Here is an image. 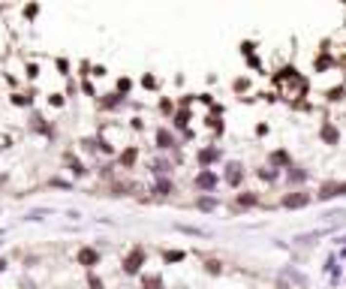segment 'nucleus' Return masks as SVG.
Masks as SVG:
<instances>
[{
	"mask_svg": "<svg viewBox=\"0 0 346 289\" xmlns=\"http://www.w3.org/2000/svg\"><path fill=\"white\" fill-rule=\"evenodd\" d=\"M163 259H166V262H181L184 253H181V250H169V253H163Z\"/></svg>",
	"mask_w": 346,
	"mask_h": 289,
	"instance_id": "obj_19",
	"label": "nucleus"
},
{
	"mask_svg": "<svg viewBox=\"0 0 346 289\" xmlns=\"http://www.w3.org/2000/svg\"><path fill=\"white\" fill-rule=\"evenodd\" d=\"M120 105H124V97H120V94H106V97L99 100L102 112H115V108H120Z\"/></svg>",
	"mask_w": 346,
	"mask_h": 289,
	"instance_id": "obj_7",
	"label": "nucleus"
},
{
	"mask_svg": "<svg viewBox=\"0 0 346 289\" xmlns=\"http://www.w3.org/2000/svg\"><path fill=\"white\" fill-rule=\"evenodd\" d=\"M142 286L145 289H163V277L160 274H145L142 277Z\"/></svg>",
	"mask_w": 346,
	"mask_h": 289,
	"instance_id": "obj_11",
	"label": "nucleus"
},
{
	"mask_svg": "<svg viewBox=\"0 0 346 289\" xmlns=\"http://www.w3.org/2000/svg\"><path fill=\"white\" fill-rule=\"evenodd\" d=\"M99 259H102V253H99L96 247H91V244H84V247H78V250H76V262H78V265H84L88 271H94V268L99 265Z\"/></svg>",
	"mask_w": 346,
	"mask_h": 289,
	"instance_id": "obj_2",
	"label": "nucleus"
},
{
	"mask_svg": "<svg viewBox=\"0 0 346 289\" xmlns=\"http://www.w3.org/2000/svg\"><path fill=\"white\" fill-rule=\"evenodd\" d=\"M0 235H3V229H0Z\"/></svg>",
	"mask_w": 346,
	"mask_h": 289,
	"instance_id": "obj_32",
	"label": "nucleus"
},
{
	"mask_svg": "<svg viewBox=\"0 0 346 289\" xmlns=\"http://www.w3.org/2000/svg\"><path fill=\"white\" fill-rule=\"evenodd\" d=\"M187 121H190V112H178L175 115V126H187Z\"/></svg>",
	"mask_w": 346,
	"mask_h": 289,
	"instance_id": "obj_23",
	"label": "nucleus"
},
{
	"mask_svg": "<svg viewBox=\"0 0 346 289\" xmlns=\"http://www.w3.org/2000/svg\"><path fill=\"white\" fill-rule=\"evenodd\" d=\"M271 163H289V157H286L283 151H274V154H271Z\"/></svg>",
	"mask_w": 346,
	"mask_h": 289,
	"instance_id": "obj_24",
	"label": "nucleus"
},
{
	"mask_svg": "<svg viewBox=\"0 0 346 289\" xmlns=\"http://www.w3.org/2000/svg\"><path fill=\"white\" fill-rule=\"evenodd\" d=\"M208 271H211V274H217V271H220V262H217V259H211V262H208Z\"/></svg>",
	"mask_w": 346,
	"mask_h": 289,
	"instance_id": "obj_28",
	"label": "nucleus"
},
{
	"mask_svg": "<svg viewBox=\"0 0 346 289\" xmlns=\"http://www.w3.org/2000/svg\"><path fill=\"white\" fill-rule=\"evenodd\" d=\"M145 262H148V253H145L142 247H133L130 253H124V259H120V268H124V274H138Z\"/></svg>",
	"mask_w": 346,
	"mask_h": 289,
	"instance_id": "obj_1",
	"label": "nucleus"
},
{
	"mask_svg": "<svg viewBox=\"0 0 346 289\" xmlns=\"http://www.w3.org/2000/svg\"><path fill=\"white\" fill-rule=\"evenodd\" d=\"M88 286H91V289H106V283H102V277H96L94 271L88 274Z\"/></svg>",
	"mask_w": 346,
	"mask_h": 289,
	"instance_id": "obj_18",
	"label": "nucleus"
},
{
	"mask_svg": "<svg viewBox=\"0 0 346 289\" xmlns=\"http://www.w3.org/2000/svg\"><path fill=\"white\" fill-rule=\"evenodd\" d=\"M202 211H211V208H217V199H211V196H205V199H199V202H196Z\"/></svg>",
	"mask_w": 346,
	"mask_h": 289,
	"instance_id": "obj_15",
	"label": "nucleus"
},
{
	"mask_svg": "<svg viewBox=\"0 0 346 289\" xmlns=\"http://www.w3.org/2000/svg\"><path fill=\"white\" fill-rule=\"evenodd\" d=\"M12 103H15V105H30V97H21V94H15V97H12Z\"/></svg>",
	"mask_w": 346,
	"mask_h": 289,
	"instance_id": "obj_25",
	"label": "nucleus"
},
{
	"mask_svg": "<svg viewBox=\"0 0 346 289\" xmlns=\"http://www.w3.org/2000/svg\"><path fill=\"white\" fill-rule=\"evenodd\" d=\"M280 277H283V280H292V283H295L298 289H307V277L301 274V271H295V268H286Z\"/></svg>",
	"mask_w": 346,
	"mask_h": 289,
	"instance_id": "obj_9",
	"label": "nucleus"
},
{
	"mask_svg": "<svg viewBox=\"0 0 346 289\" xmlns=\"http://www.w3.org/2000/svg\"><path fill=\"white\" fill-rule=\"evenodd\" d=\"M130 87H133L130 79H120V82H117V94H120V97H127V94H130Z\"/></svg>",
	"mask_w": 346,
	"mask_h": 289,
	"instance_id": "obj_20",
	"label": "nucleus"
},
{
	"mask_svg": "<svg viewBox=\"0 0 346 289\" xmlns=\"http://www.w3.org/2000/svg\"><path fill=\"white\" fill-rule=\"evenodd\" d=\"M169 169H172V166H169V163H163V160H160V163H157V169H154V172H157V175H166Z\"/></svg>",
	"mask_w": 346,
	"mask_h": 289,
	"instance_id": "obj_26",
	"label": "nucleus"
},
{
	"mask_svg": "<svg viewBox=\"0 0 346 289\" xmlns=\"http://www.w3.org/2000/svg\"><path fill=\"white\" fill-rule=\"evenodd\" d=\"M223 178H226V184L238 187L241 181H244V166H241V163H229V166H226V175H223Z\"/></svg>",
	"mask_w": 346,
	"mask_h": 289,
	"instance_id": "obj_5",
	"label": "nucleus"
},
{
	"mask_svg": "<svg viewBox=\"0 0 346 289\" xmlns=\"http://www.w3.org/2000/svg\"><path fill=\"white\" fill-rule=\"evenodd\" d=\"M238 205H244V208L256 205V196H253V193H241V196H238Z\"/></svg>",
	"mask_w": 346,
	"mask_h": 289,
	"instance_id": "obj_16",
	"label": "nucleus"
},
{
	"mask_svg": "<svg viewBox=\"0 0 346 289\" xmlns=\"http://www.w3.org/2000/svg\"><path fill=\"white\" fill-rule=\"evenodd\" d=\"M48 214H51L48 208H37V211H30V214H27V220H45Z\"/></svg>",
	"mask_w": 346,
	"mask_h": 289,
	"instance_id": "obj_17",
	"label": "nucleus"
},
{
	"mask_svg": "<svg viewBox=\"0 0 346 289\" xmlns=\"http://www.w3.org/2000/svg\"><path fill=\"white\" fill-rule=\"evenodd\" d=\"M193 184H196L199 190H214V187L220 184V178H217L211 169H202V172L196 175V181H193Z\"/></svg>",
	"mask_w": 346,
	"mask_h": 289,
	"instance_id": "obj_3",
	"label": "nucleus"
},
{
	"mask_svg": "<svg viewBox=\"0 0 346 289\" xmlns=\"http://www.w3.org/2000/svg\"><path fill=\"white\" fill-rule=\"evenodd\" d=\"M48 103H51V105H63V97H60V94H55V97H51Z\"/></svg>",
	"mask_w": 346,
	"mask_h": 289,
	"instance_id": "obj_29",
	"label": "nucleus"
},
{
	"mask_svg": "<svg viewBox=\"0 0 346 289\" xmlns=\"http://www.w3.org/2000/svg\"><path fill=\"white\" fill-rule=\"evenodd\" d=\"M334 196H346V181L343 184H322L319 187V199H334Z\"/></svg>",
	"mask_w": 346,
	"mask_h": 289,
	"instance_id": "obj_6",
	"label": "nucleus"
},
{
	"mask_svg": "<svg viewBox=\"0 0 346 289\" xmlns=\"http://www.w3.org/2000/svg\"><path fill=\"white\" fill-rule=\"evenodd\" d=\"M172 144H175V136H172V130L160 126V130H157V148H160V151H169Z\"/></svg>",
	"mask_w": 346,
	"mask_h": 289,
	"instance_id": "obj_8",
	"label": "nucleus"
},
{
	"mask_svg": "<svg viewBox=\"0 0 346 289\" xmlns=\"http://www.w3.org/2000/svg\"><path fill=\"white\" fill-rule=\"evenodd\" d=\"M322 139L325 142H337V130L334 126H322Z\"/></svg>",
	"mask_w": 346,
	"mask_h": 289,
	"instance_id": "obj_21",
	"label": "nucleus"
},
{
	"mask_svg": "<svg viewBox=\"0 0 346 289\" xmlns=\"http://www.w3.org/2000/svg\"><path fill=\"white\" fill-rule=\"evenodd\" d=\"M142 84H145V87H154L157 82H154V76H145V79H142Z\"/></svg>",
	"mask_w": 346,
	"mask_h": 289,
	"instance_id": "obj_30",
	"label": "nucleus"
},
{
	"mask_svg": "<svg viewBox=\"0 0 346 289\" xmlns=\"http://www.w3.org/2000/svg\"><path fill=\"white\" fill-rule=\"evenodd\" d=\"M69 169H73V175H76V178H81V175H84V166H81L78 160H73V163H69Z\"/></svg>",
	"mask_w": 346,
	"mask_h": 289,
	"instance_id": "obj_22",
	"label": "nucleus"
},
{
	"mask_svg": "<svg viewBox=\"0 0 346 289\" xmlns=\"http://www.w3.org/2000/svg\"><path fill=\"white\" fill-rule=\"evenodd\" d=\"M280 205H283V208H304V205H310V196L301 193V190H298V193H286V196L280 199Z\"/></svg>",
	"mask_w": 346,
	"mask_h": 289,
	"instance_id": "obj_4",
	"label": "nucleus"
},
{
	"mask_svg": "<svg viewBox=\"0 0 346 289\" xmlns=\"http://www.w3.org/2000/svg\"><path fill=\"white\" fill-rule=\"evenodd\" d=\"M259 175H262L265 181H274V178H277V172H271V169H262V172H259Z\"/></svg>",
	"mask_w": 346,
	"mask_h": 289,
	"instance_id": "obj_27",
	"label": "nucleus"
},
{
	"mask_svg": "<svg viewBox=\"0 0 346 289\" xmlns=\"http://www.w3.org/2000/svg\"><path fill=\"white\" fill-rule=\"evenodd\" d=\"M286 178H289V181H295V184H298V181H304V178H307V172H301V169H295V166H289Z\"/></svg>",
	"mask_w": 346,
	"mask_h": 289,
	"instance_id": "obj_13",
	"label": "nucleus"
},
{
	"mask_svg": "<svg viewBox=\"0 0 346 289\" xmlns=\"http://www.w3.org/2000/svg\"><path fill=\"white\" fill-rule=\"evenodd\" d=\"M157 193H160V196H169V193H175V184H172L169 178H160V181H157Z\"/></svg>",
	"mask_w": 346,
	"mask_h": 289,
	"instance_id": "obj_12",
	"label": "nucleus"
},
{
	"mask_svg": "<svg viewBox=\"0 0 346 289\" xmlns=\"http://www.w3.org/2000/svg\"><path fill=\"white\" fill-rule=\"evenodd\" d=\"M3 268H6V259H0V271H3Z\"/></svg>",
	"mask_w": 346,
	"mask_h": 289,
	"instance_id": "obj_31",
	"label": "nucleus"
},
{
	"mask_svg": "<svg viewBox=\"0 0 346 289\" xmlns=\"http://www.w3.org/2000/svg\"><path fill=\"white\" fill-rule=\"evenodd\" d=\"M214 160H220V148H202V151H199V163H202L205 169L211 166Z\"/></svg>",
	"mask_w": 346,
	"mask_h": 289,
	"instance_id": "obj_10",
	"label": "nucleus"
},
{
	"mask_svg": "<svg viewBox=\"0 0 346 289\" xmlns=\"http://www.w3.org/2000/svg\"><path fill=\"white\" fill-rule=\"evenodd\" d=\"M120 163H124V166H133L135 163V148H127L124 154H120Z\"/></svg>",
	"mask_w": 346,
	"mask_h": 289,
	"instance_id": "obj_14",
	"label": "nucleus"
}]
</instances>
